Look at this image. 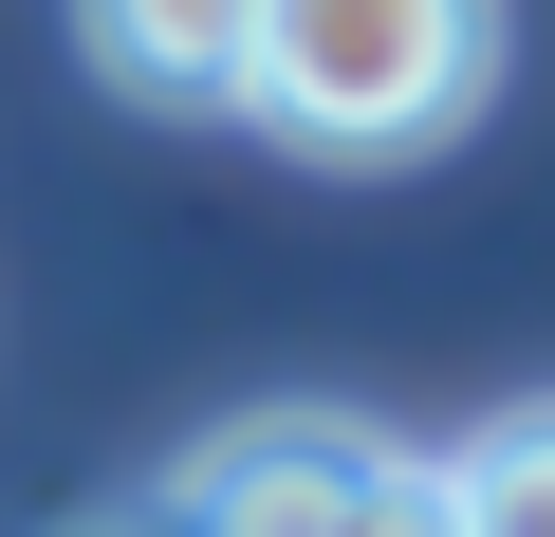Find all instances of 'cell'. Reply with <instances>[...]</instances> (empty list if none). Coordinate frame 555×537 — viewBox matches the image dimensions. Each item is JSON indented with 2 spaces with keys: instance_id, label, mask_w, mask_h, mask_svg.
I'll use <instances>...</instances> for the list:
<instances>
[{
  "instance_id": "cell-1",
  "label": "cell",
  "mask_w": 555,
  "mask_h": 537,
  "mask_svg": "<svg viewBox=\"0 0 555 537\" xmlns=\"http://www.w3.org/2000/svg\"><path fill=\"white\" fill-rule=\"evenodd\" d=\"M500 93V0H259L241 112L315 167H408Z\"/></svg>"
},
{
  "instance_id": "cell-2",
  "label": "cell",
  "mask_w": 555,
  "mask_h": 537,
  "mask_svg": "<svg viewBox=\"0 0 555 537\" xmlns=\"http://www.w3.org/2000/svg\"><path fill=\"white\" fill-rule=\"evenodd\" d=\"M389 482H408V445H371V426H334V408H259V426L185 445L149 519H167V537H371Z\"/></svg>"
},
{
  "instance_id": "cell-5",
  "label": "cell",
  "mask_w": 555,
  "mask_h": 537,
  "mask_svg": "<svg viewBox=\"0 0 555 537\" xmlns=\"http://www.w3.org/2000/svg\"><path fill=\"white\" fill-rule=\"evenodd\" d=\"M56 537H167V519H56Z\"/></svg>"
},
{
  "instance_id": "cell-4",
  "label": "cell",
  "mask_w": 555,
  "mask_h": 537,
  "mask_svg": "<svg viewBox=\"0 0 555 537\" xmlns=\"http://www.w3.org/2000/svg\"><path fill=\"white\" fill-rule=\"evenodd\" d=\"M426 482H444V537H555V408H500V426L444 445Z\"/></svg>"
},
{
  "instance_id": "cell-3",
  "label": "cell",
  "mask_w": 555,
  "mask_h": 537,
  "mask_svg": "<svg viewBox=\"0 0 555 537\" xmlns=\"http://www.w3.org/2000/svg\"><path fill=\"white\" fill-rule=\"evenodd\" d=\"M75 56H93L130 112H241L259 0H75Z\"/></svg>"
}]
</instances>
